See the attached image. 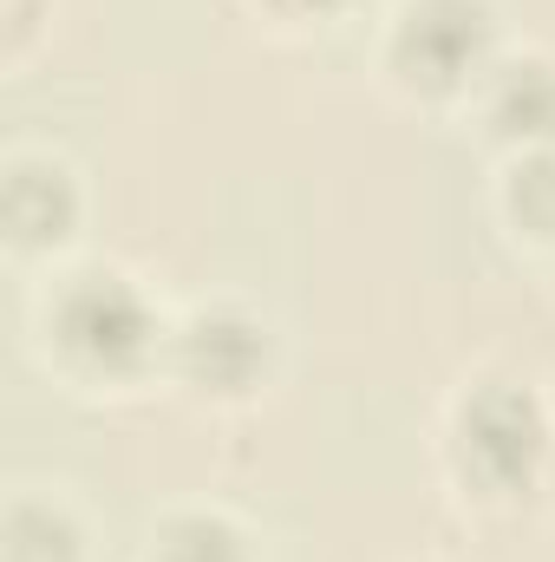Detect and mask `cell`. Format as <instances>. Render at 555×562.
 I'll use <instances>...</instances> for the list:
<instances>
[{
	"instance_id": "cell-11",
	"label": "cell",
	"mask_w": 555,
	"mask_h": 562,
	"mask_svg": "<svg viewBox=\"0 0 555 562\" xmlns=\"http://www.w3.org/2000/svg\"><path fill=\"white\" fill-rule=\"evenodd\" d=\"M33 33V0H7V53H20Z\"/></svg>"
},
{
	"instance_id": "cell-10",
	"label": "cell",
	"mask_w": 555,
	"mask_h": 562,
	"mask_svg": "<svg viewBox=\"0 0 555 562\" xmlns=\"http://www.w3.org/2000/svg\"><path fill=\"white\" fill-rule=\"evenodd\" d=\"M262 13H275V20H294V26H307V20H333V13H347L353 0H256Z\"/></svg>"
},
{
	"instance_id": "cell-5",
	"label": "cell",
	"mask_w": 555,
	"mask_h": 562,
	"mask_svg": "<svg viewBox=\"0 0 555 562\" xmlns=\"http://www.w3.org/2000/svg\"><path fill=\"white\" fill-rule=\"evenodd\" d=\"M86 216V196H79V177L66 157L53 150H13L7 157V177H0V223H7V243L20 256H53L72 243Z\"/></svg>"
},
{
	"instance_id": "cell-8",
	"label": "cell",
	"mask_w": 555,
	"mask_h": 562,
	"mask_svg": "<svg viewBox=\"0 0 555 562\" xmlns=\"http://www.w3.org/2000/svg\"><path fill=\"white\" fill-rule=\"evenodd\" d=\"M144 562H256V543L229 510L190 504V510L157 517V530L144 543Z\"/></svg>"
},
{
	"instance_id": "cell-4",
	"label": "cell",
	"mask_w": 555,
	"mask_h": 562,
	"mask_svg": "<svg viewBox=\"0 0 555 562\" xmlns=\"http://www.w3.org/2000/svg\"><path fill=\"white\" fill-rule=\"evenodd\" d=\"M163 373L209 406H242L275 373V327L242 301H196L163 347Z\"/></svg>"
},
{
	"instance_id": "cell-7",
	"label": "cell",
	"mask_w": 555,
	"mask_h": 562,
	"mask_svg": "<svg viewBox=\"0 0 555 562\" xmlns=\"http://www.w3.org/2000/svg\"><path fill=\"white\" fill-rule=\"evenodd\" d=\"M0 562H86V524L66 497L20 491L7 504V543Z\"/></svg>"
},
{
	"instance_id": "cell-2",
	"label": "cell",
	"mask_w": 555,
	"mask_h": 562,
	"mask_svg": "<svg viewBox=\"0 0 555 562\" xmlns=\"http://www.w3.org/2000/svg\"><path fill=\"white\" fill-rule=\"evenodd\" d=\"M451 471L484 504H523L543 491L555 458V413L530 380H477L457 393L444 431Z\"/></svg>"
},
{
	"instance_id": "cell-9",
	"label": "cell",
	"mask_w": 555,
	"mask_h": 562,
	"mask_svg": "<svg viewBox=\"0 0 555 562\" xmlns=\"http://www.w3.org/2000/svg\"><path fill=\"white\" fill-rule=\"evenodd\" d=\"M497 203H503V216H510L517 236L555 249V144L550 150H517V157L503 164Z\"/></svg>"
},
{
	"instance_id": "cell-1",
	"label": "cell",
	"mask_w": 555,
	"mask_h": 562,
	"mask_svg": "<svg viewBox=\"0 0 555 562\" xmlns=\"http://www.w3.org/2000/svg\"><path fill=\"white\" fill-rule=\"evenodd\" d=\"M46 347L72 380L132 386L150 367H163L170 327L125 269H72L46 294Z\"/></svg>"
},
{
	"instance_id": "cell-3",
	"label": "cell",
	"mask_w": 555,
	"mask_h": 562,
	"mask_svg": "<svg viewBox=\"0 0 555 562\" xmlns=\"http://www.w3.org/2000/svg\"><path fill=\"white\" fill-rule=\"evenodd\" d=\"M503 59L490 0H399L386 26V72L412 99H471L484 72Z\"/></svg>"
},
{
	"instance_id": "cell-6",
	"label": "cell",
	"mask_w": 555,
	"mask_h": 562,
	"mask_svg": "<svg viewBox=\"0 0 555 562\" xmlns=\"http://www.w3.org/2000/svg\"><path fill=\"white\" fill-rule=\"evenodd\" d=\"M471 99L484 112V132L510 157L555 144V59L550 53H503Z\"/></svg>"
}]
</instances>
